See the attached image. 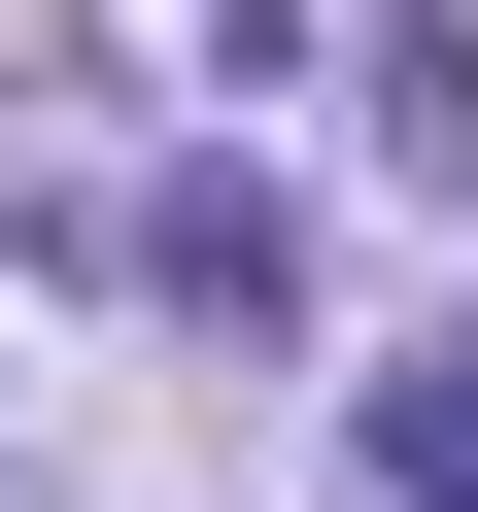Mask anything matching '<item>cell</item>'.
<instances>
[{
    "mask_svg": "<svg viewBox=\"0 0 478 512\" xmlns=\"http://www.w3.org/2000/svg\"><path fill=\"white\" fill-rule=\"evenodd\" d=\"M137 274H171L205 342H274V308H308V205H274V171H171V205H137Z\"/></svg>",
    "mask_w": 478,
    "mask_h": 512,
    "instance_id": "6da1fadb",
    "label": "cell"
},
{
    "mask_svg": "<svg viewBox=\"0 0 478 512\" xmlns=\"http://www.w3.org/2000/svg\"><path fill=\"white\" fill-rule=\"evenodd\" d=\"M342 137H376L410 205H478V35H444V0H376V69H342Z\"/></svg>",
    "mask_w": 478,
    "mask_h": 512,
    "instance_id": "7a4b0ae2",
    "label": "cell"
},
{
    "mask_svg": "<svg viewBox=\"0 0 478 512\" xmlns=\"http://www.w3.org/2000/svg\"><path fill=\"white\" fill-rule=\"evenodd\" d=\"M376 512H478V342H410V410H376Z\"/></svg>",
    "mask_w": 478,
    "mask_h": 512,
    "instance_id": "3957f363",
    "label": "cell"
}]
</instances>
